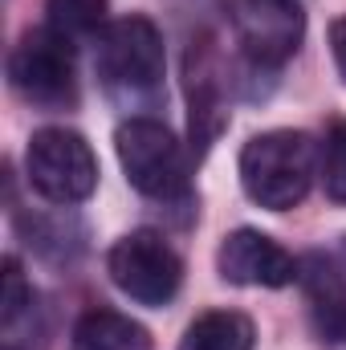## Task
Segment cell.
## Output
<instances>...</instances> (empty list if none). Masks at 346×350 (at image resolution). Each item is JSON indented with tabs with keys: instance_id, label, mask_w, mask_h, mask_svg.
Listing matches in <instances>:
<instances>
[{
	"instance_id": "cell-1",
	"label": "cell",
	"mask_w": 346,
	"mask_h": 350,
	"mask_svg": "<svg viewBox=\"0 0 346 350\" xmlns=\"http://www.w3.org/2000/svg\"><path fill=\"white\" fill-rule=\"evenodd\" d=\"M241 183L245 196L269 208L285 212L306 200L314 183V143L302 131H265L245 143L241 151Z\"/></svg>"
},
{
	"instance_id": "cell-2",
	"label": "cell",
	"mask_w": 346,
	"mask_h": 350,
	"mask_svg": "<svg viewBox=\"0 0 346 350\" xmlns=\"http://www.w3.org/2000/svg\"><path fill=\"white\" fill-rule=\"evenodd\" d=\"M8 78H12L16 94L33 106L66 110L78 102V74H74L70 41L62 33H53L49 25L29 29L16 41V49L8 57Z\"/></svg>"
},
{
	"instance_id": "cell-3",
	"label": "cell",
	"mask_w": 346,
	"mask_h": 350,
	"mask_svg": "<svg viewBox=\"0 0 346 350\" xmlns=\"http://www.w3.org/2000/svg\"><path fill=\"white\" fill-rule=\"evenodd\" d=\"M29 183L53 204H82L98 183V159L78 131L49 126L29 139Z\"/></svg>"
},
{
	"instance_id": "cell-4",
	"label": "cell",
	"mask_w": 346,
	"mask_h": 350,
	"mask_svg": "<svg viewBox=\"0 0 346 350\" xmlns=\"http://www.w3.org/2000/svg\"><path fill=\"white\" fill-rule=\"evenodd\" d=\"M118 147V163L127 179L143 191V196H179L187 183V167H183V151L175 143V135L155 122V118H127L114 135Z\"/></svg>"
},
{
	"instance_id": "cell-5",
	"label": "cell",
	"mask_w": 346,
	"mask_h": 350,
	"mask_svg": "<svg viewBox=\"0 0 346 350\" xmlns=\"http://www.w3.org/2000/svg\"><path fill=\"white\" fill-rule=\"evenodd\" d=\"M106 269H110V281L139 306H168L183 281V265L175 249L159 232H147V228L122 237L110 249Z\"/></svg>"
},
{
	"instance_id": "cell-6",
	"label": "cell",
	"mask_w": 346,
	"mask_h": 350,
	"mask_svg": "<svg viewBox=\"0 0 346 350\" xmlns=\"http://www.w3.org/2000/svg\"><path fill=\"white\" fill-rule=\"evenodd\" d=\"M98 66L106 82L127 94H151L163 82V37L147 16H122L106 25L98 41Z\"/></svg>"
},
{
	"instance_id": "cell-7",
	"label": "cell",
	"mask_w": 346,
	"mask_h": 350,
	"mask_svg": "<svg viewBox=\"0 0 346 350\" xmlns=\"http://www.w3.org/2000/svg\"><path fill=\"white\" fill-rule=\"evenodd\" d=\"M232 21H237V37L249 49V57L265 66L293 57L306 33V16L297 0H237Z\"/></svg>"
},
{
	"instance_id": "cell-8",
	"label": "cell",
	"mask_w": 346,
	"mask_h": 350,
	"mask_svg": "<svg viewBox=\"0 0 346 350\" xmlns=\"http://www.w3.org/2000/svg\"><path fill=\"white\" fill-rule=\"evenodd\" d=\"M216 269L232 285H265V289H281V285H289L297 277L293 257L257 228L228 232L220 253H216Z\"/></svg>"
},
{
	"instance_id": "cell-9",
	"label": "cell",
	"mask_w": 346,
	"mask_h": 350,
	"mask_svg": "<svg viewBox=\"0 0 346 350\" xmlns=\"http://www.w3.org/2000/svg\"><path fill=\"white\" fill-rule=\"evenodd\" d=\"M74 350H151V334L118 310H90L74 326Z\"/></svg>"
},
{
	"instance_id": "cell-10",
	"label": "cell",
	"mask_w": 346,
	"mask_h": 350,
	"mask_svg": "<svg viewBox=\"0 0 346 350\" xmlns=\"http://www.w3.org/2000/svg\"><path fill=\"white\" fill-rule=\"evenodd\" d=\"M179 350H253V322L237 310H212V314H200Z\"/></svg>"
},
{
	"instance_id": "cell-11",
	"label": "cell",
	"mask_w": 346,
	"mask_h": 350,
	"mask_svg": "<svg viewBox=\"0 0 346 350\" xmlns=\"http://www.w3.org/2000/svg\"><path fill=\"white\" fill-rule=\"evenodd\" d=\"M310 301L318 314V326L326 338H343L346 334V293L338 285V277L330 269H310Z\"/></svg>"
},
{
	"instance_id": "cell-12",
	"label": "cell",
	"mask_w": 346,
	"mask_h": 350,
	"mask_svg": "<svg viewBox=\"0 0 346 350\" xmlns=\"http://www.w3.org/2000/svg\"><path fill=\"white\" fill-rule=\"evenodd\" d=\"M45 12H49L53 33H62L66 41H78V37H94L102 29L106 0H49Z\"/></svg>"
},
{
	"instance_id": "cell-13",
	"label": "cell",
	"mask_w": 346,
	"mask_h": 350,
	"mask_svg": "<svg viewBox=\"0 0 346 350\" xmlns=\"http://www.w3.org/2000/svg\"><path fill=\"white\" fill-rule=\"evenodd\" d=\"M322 187L334 204H346V122H334L326 131L322 151Z\"/></svg>"
},
{
	"instance_id": "cell-14",
	"label": "cell",
	"mask_w": 346,
	"mask_h": 350,
	"mask_svg": "<svg viewBox=\"0 0 346 350\" xmlns=\"http://www.w3.org/2000/svg\"><path fill=\"white\" fill-rule=\"evenodd\" d=\"M330 53H334V66H338V74L346 82V16H338L330 25Z\"/></svg>"
}]
</instances>
